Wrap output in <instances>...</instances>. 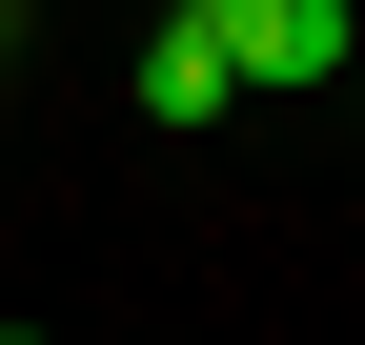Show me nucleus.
Listing matches in <instances>:
<instances>
[{"label":"nucleus","instance_id":"nucleus-1","mask_svg":"<svg viewBox=\"0 0 365 345\" xmlns=\"http://www.w3.org/2000/svg\"><path fill=\"white\" fill-rule=\"evenodd\" d=\"M203 41H223V81H264V102H304V81H345L365 0H203Z\"/></svg>","mask_w":365,"mask_h":345},{"label":"nucleus","instance_id":"nucleus-3","mask_svg":"<svg viewBox=\"0 0 365 345\" xmlns=\"http://www.w3.org/2000/svg\"><path fill=\"white\" fill-rule=\"evenodd\" d=\"M345 81H365V41H345Z\"/></svg>","mask_w":365,"mask_h":345},{"label":"nucleus","instance_id":"nucleus-2","mask_svg":"<svg viewBox=\"0 0 365 345\" xmlns=\"http://www.w3.org/2000/svg\"><path fill=\"white\" fill-rule=\"evenodd\" d=\"M244 81H223V41H203V0H163V41H143V122H223Z\"/></svg>","mask_w":365,"mask_h":345}]
</instances>
